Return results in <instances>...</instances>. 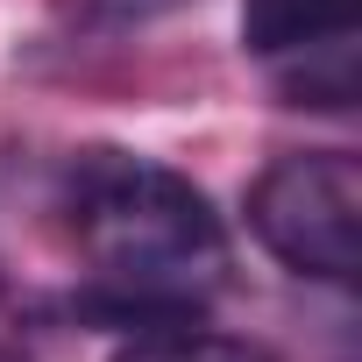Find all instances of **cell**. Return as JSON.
<instances>
[{
  "mask_svg": "<svg viewBox=\"0 0 362 362\" xmlns=\"http://www.w3.org/2000/svg\"><path fill=\"white\" fill-rule=\"evenodd\" d=\"M362 0H242V50L249 57H305L327 43H355Z\"/></svg>",
  "mask_w": 362,
  "mask_h": 362,
  "instance_id": "3",
  "label": "cell"
},
{
  "mask_svg": "<svg viewBox=\"0 0 362 362\" xmlns=\"http://www.w3.org/2000/svg\"><path fill=\"white\" fill-rule=\"evenodd\" d=\"M114 362H270V355L235 334H214L199 320H163V327H135L114 348Z\"/></svg>",
  "mask_w": 362,
  "mask_h": 362,
  "instance_id": "4",
  "label": "cell"
},
{
  "mask_svg": "<svg viewBox=\"0 0 362 362\" xmlns=\"http://www.w3.org/2000/svg\"><path fill=\"white\" fill-rule=\"evenodd\" d=\"M0 362H22V355H8V348H0Z\"/></svg>",
  "mask_w": 362,
  "mask_h": 362,
  "instance_id": "5",
  "label": "cell"
},
{
  "mask_svg": "<svg viewBox=\"0 0 362 362\" xmlns=\"http://www.w3.org/2000/svg\"><path fill=\"white\" fill-rule=\"evenodd\" d=\"M256 242L320 284H355L362 270V163L348 149H291L249 185Z\"/></svg>",
  "mask_w": 362,
  "mask_h": 362,
  "instance_id": "2",
  "label": "cell"
},
{
  "mask_svg": "<svg viewBox=\"0 0 362 362\" xmlns=\"http://www.w3.org/2000/svg\"><path fill=\"white\" fill-rule=\"evenodd\" d=\"M64 228L107 291L192 305V291L228 270V228H221L214 199L185 170L128 156V149L71 156Z\"/></svg>",
  "mask_w": 362,
  "mask_h": 362,
  "instance_id": "1",
  "label": "cell"
},
{
  "mask_svg": "<svg viewBox=\"0 0 362 362\" xmlns=\"http://www.w3.org/2000/svg\"><path fill=\"white\" fill-rule=\"evenodd\" d=\"M0 284H8V277H0Z\"/></svg>",
  "mask_w": 362,
  "mask_h": 362,
  "instance_id": "6",
  "label": "cell"
}]
</instances>
